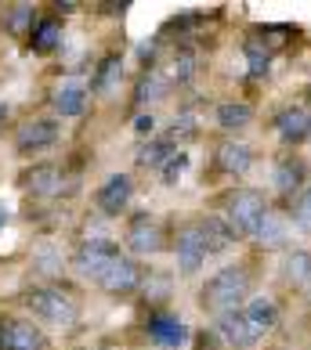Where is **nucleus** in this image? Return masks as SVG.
I'll return each instance as SVG.
<instances>
[{
	"label": "nucleus",
	"mask_w": 311,
	"mask_h": 350,
	"mask_svg": "<svg viewBox=\"0 0 311 350\" xmlns=\"http://www.w3.org/2000/svg\"><path fill=\"white\" fill-rule=\"evenodd\" d=\"M152 126H156L152 116H138V120H134V131L138 134H152Z\"/></svg>",
	"instance_id": "obj_33"
},
{
	"label": "nucleus",
	"mask_w": 311,
	"mask_h": 350,
	"mask_svg": "<svg viewBox=\"0 0 311 350\" xmlns=\"http://www.w3.org/2000/svg\"><path fill=\"white\" fill-rule=\"evenodd\" d=\"M246 51V66H250V76H264L268 66H271V47H264L261 36H250V40L242 44Z\"/></svg>",
	"instance_id": "obj_25"
},
{
	"label": "nucleus",
	"mask_w": 311,
	"mask_h": 350,
	"mask_svg": "<svg viewBox=\"0 0 311 350\" xmlns=\"http://www.w3.org/2000/svg\"><path fill=\"white\" fill-rule=\"evenodd\" d=\"M8 217H11V210H8V202L0 199V231H4V224H8Z\"/></svg>",
	"instance_id": "obj_34"
},
{
	"label": "nucleus",
	"mask_w": 311,
	"mask_h": 350,
	"mask_svg": "<svg viewBox=\"0 0 311 350\" xmlns=\"http://www.w3.org/2000/svg\"><path fill=\"white\" fill-rule=\"evenodd\" d=\"M282 275H286V282L308 285V289H311V253H304V250L290 253V256H286V267H282Z\"/></svg>",
	"instance_id": "obj_26"
},
{
	"label": "nucleus",
	"mask_w": 311,
	"mask_h": 350,
	"mask_svg": "<svg viewBox=\"0 0 311 350\" xmlns=\"http://www.w3.org/2000/svg\"><path fill=\"white\" fill-rule=\"evenodd\" d=\"M141 282H145V275H141L138 260H131L127 253H116L112 264L105 267V275L98 278L101 289H105V293H116V296H127V293L141 289Z\"/></svg>",
	"instance_id": "obj_6"
},
{
	"label": "nucleus",
	"mask_w": 311,
	"mask_h": 350,
	"mask_svg": "<svg viewBox=\"0 0 311 350\" xmlns=\"http://www.w3.org/2000/svg\"><path fill=\"white\" fill-rule=\"evenodd\" d=\"M120 76H123V58L120 55H105L101 66H98V72H95V80H90V90H95V94H112V90L120 87Z\"/></svg>",
	"instance_id": "obj_20"
},
{
	"label": "nucleus",
	"mask_w": 311,
	"mask_h": 350,
	"mask_svg": "<svg viewBox=\"0 0 311 350\" xmlns=\"http://www.w3.org/2000/svg\"><path fill=\"white\" fill-rule=\"evenodd\" d=\"M120 253V245L109 242V239H90L84 242L80 250L73 253V271L80 278H90V282H98L101 275H105V267L112 264V256Z\"/></svg>",
	"instance_id": "obj_4"
},
{
	"label": "nucleus",
	"mask_w": 311,
	"mask_h": 350,
	"mask_svg": "<svg viewBox=\"0 0 311 350\" xmlns=\"http://www.w3.org/2000/svg\"><path fill=\"white\" fill-rule=\"evenodd\" d=\"M304 177H308V166H304V159H297V155H282V159L275 163V188H279V196L290 199L293 191H301Z\"/></svg>",
	"instance_id": "obj_17"
},
{
	"label": "nucleus",
	"mask_w": 311,
	"mask_h": 350,
	"mask_svg": "<svg viewBox=\"0 0 311 350\" xmlns=\"http://www.w3.org/2000/svg\"><path fill=\"white\" fill-rule=\"evenodd\" d=\"M196 231H199V239H203V245H206V253H225L232 242H236V231H232L228 224H225V217H199L196 220Z\"/></svg>",
	"instance_id": "obj_15"
},
{
	"label": "nucleus",
	"mask_w": 311,
	"mask_h": 350,
	"mask_svg": "<svg viewBox=\"0 0 311 350\" xmlns=\"http://www.w3.org/2000/svg\"><path fill=\"white\" fill-rule=\"evenodd\" d=\"M171 155H177V148H174V141H166V137H156V141H149V145H141L138 148V166H152V170H160V166L171 159Z\"/></svg>",
	"instance_id": "obj_24"
},
{
	"label": "nucleus",
	"mask_w": 311,
	"mask_h": 350,
	"mask_svg": "<svg viewBox=\"0 0 311 350\" xmlns=\"http://www.w3.org/2000/svg\"><path fill=\"white\" fill-rule=\"evenodd\" d=\"M293 220H297V228L311 235V188H304L301 196H297V202H293Z\"/></svg>",
	"instance_id": "obj_30"
},
{
	"label": "nucleus",
	"mask_w": 311,
	"mask_h": 350,
	"mask_svg": "<svg viewBox=\"0 0 311 350\" xmlns=\"http://www.w3.org/2000/svg\"><path fill=\"white\" fill-rule=\"evenodd\" d=\"M246 296H250V271H246L242 264H232V267H221L210 282L203 285L199 304H203V310L225 318V314H236V310L246 304Z\"/></svg>",
	"instance_id": "obj_1"
},
{
	"label": "nucleus",
	"mask_w": 311,
	"mask_h": 350,
	"mask_svg": "<svg viewBox=\"0 0 311 350\" xmlns=\"http://www.w3.org/2000/svg\"><path fill=\"white\" fill-rule=\"evenodd\" d=\"M33 264H40L44 275H58V271H62V256H55L51 245H40V250L33 253Z\"/></svg>",
	"instance_id": "obj_31"
},
{
	"label": "nucleus",
	"mask_w": 311,
	"mask_h": 350,
	"mask_svg": "<svg viewBox=\"0 0 311 350\" xmlns=\"http://www.w3.org/2000/svg\"><path fill=\"white\" fill-rule=\"evenodd\" d=\"M264 213H268V199L257 188H236L225 196V224L239 239H257Z\"/></svg>",
	"instance_id": "obj_3"
},
{
	"label": "nucleus",
	"mask_w": 311,
	"mask_h": 350,
	"mask_svg": "<svg viewBox=\"0 0 311 350\" xmlns=\"http://www.w3.org/2000/svg\"><path fill=\"white\" fill-rule=\"evenodd\" d=\"M55 141H58V123L55 120H25L15 131V152L33 155L40 148H51Z\"/></svg>",
	"instance_id": "obj_7"
},
{
	"label": "nucleus",
	"mask_w": 311,
	"mask_h": 350,
	"mask_svg": "<svg viewBox=\"0 0 311 350\" xmlns=\"http://www.w3.org/2000/svg\"><path fill=\"white\" fill-rule=\"evenodd\" d=\"M0 350H47V336L33 321H4L0 329Z\"/></svg>",
	"instance_id": "obj_8"
},
{
	"label": "nucleus",
	"mask_w": 311,
	"mask_h": 350,
	"mask_svg": "<svg viewBox=\"0 0 311 350\" xmlns=\"http://www.w3.org/2000/svg\"><path fill=\"white\" fill-rule=\"evenodd\" d=\"M145 332H149L152 343H160L166 350H177L181 343L188 340V329H185V321H181L177 314H152L145 321Z\"/></svg>",
	"instance_id": "obj_10"
},
{
	"label": "nucleus",
	"mask_w": 311,
	"mask_h": 350,
	"mask_svg": "<svg viewBox=\"0 0 311 350\" xmlns=\"http://www.w3.org/2000/svg\"><path fill=\"white\" fill-rule=\"evenodd\" d=\"M51 101H55L58 116H69V120H73V116H80L87 109V87L80 80H69V83H62L55 90V98H51Z\"/></svg>",
	"instance_id": "obj_18"
},
{
	"label": "nucleus",
	"mask_w": 311,
	"mask_h": 350,
	"mask_svg": "<svg viewBox=\"0 0 311 350\" xmlns=\"http://www.w3.org/2000/svg\"><path fill=\"white\" fill-rule=\"evenodd\" d=\"M4 25H8V33H15V36H29V33H33V25H36V11H33V4H15V8L8 11Z\"/></svg>",
	"instance_id": "obj_27"
},
{
	"label": "nucleus",
	"mask_w": 311,
	"mask_h": 350,
	"mask_svg": "<svg viewBox=\"0 0 311 350\" xmlns=\"http://www.w3.org/2000/svg\"><path fill=\"white\" fill-rule=\"evenodd\" d=\"M25 307H29L33 318H40L44 325H58V329H69V325H76V318H80L76 296L66 293L62 285H36V289H29L25 293Z\"/></svg>",
	"instance_id": "obj_2"
},
{
	"label": "nucleus",
	"mask_w": 311,
	"mask_h": 350,
	"mask_svg": "<svg viewBox=\"0 0 311 350\" xmlns=\"http://www.w3.org/2000/svg\"><path fill=\"white\" fill-rule=\"evenodd\" d=\"M290 239V228H286V220H282L275 210H268L264 220H261V228H257V242L264 245V250H282Z\"/></svg>",
	"instance_id": "obj_22"
},
{
	"label": "nucleus",
	"mask_w": 311,
	"mask_h": 350,
	"mask_svg": "<svg viewBox=\"0 0 311 350\" xmlns=\"http://www.w3.org/2000/svg\"><path fill=\"white\" fill-rule=\"evenodd\" d=\"M192 76H196V51H188V47H181L174 62H171V72H166V80L171 83H188Z\"/></svg>",
	"instance_id": "obj_28"
},
{
	"label": "nucleus",
	"mask_w": 311,
	"mask_h": 350,
	"mask_svg": "<svg viewBox=\"0 0 311 350\" xmlns=\"http://www.w3.org/2000/svg\"><path fill=\"white\" fill-rule=\"evenodd\" d=\"M134 196V180L127 174H112L105 185L98 188V210L105 217H116L120 210H127V202Z\"/></svg>",
	"instance_id": "obj_9"
},
{
	"label": "nucleus",
	"mask_w": 311,
	"mask_h": 350,
	"mask_svg": "<svg viewBox=\"0 0 311 350\" xmlns=\"http://www.w3.org/2000/svg\"><path fill=\"white\" fill-rule=\"evenodd\" d=\"M275 131L286 145H301L304 137H311V112L304 105H286L275 116Z\"/></svg>",
	"instance_id": "obj_11"
},
{
	"label": "nucleus",
	"mask_w": 311,
	"mask_h": 350,
	"mask_svg": "<svg viewBox=\"0 0 311 350\" xmlns=\"http://www.w3.org/2000/svg\"><path fill=\"white\" fill-rule=\"evenodd\" d=\"M22 185L29 188L33 196H40V199H55L62 191V170L55 163H36L33 170L22 174Z\"/></svg>",
	"instance_id": "obj_14"
},
{
	"label": "nucleus",
	"mask_w": 311,
	"mask_h": 350,
	"mask_svg": "<svg viewBox=\"0 0 311 350\" xmlns=\"http://www.w3.org/2000/svg\"><path fill=\"white\" fill-rule=\"evenodd\" d=\"M250 120H253V109L246 101H225V105H217V126H225V131H242V126H250Z\"/></svg>",
	"instance_id": "obj_23"
},
{
	"label": "nucleus",
	"mask_w": 311,
	"mask_h": 350,
	"mask_svg": "<svg viewBox=\"0 0 311 350\" xmlns=\"http://www.w3.org/2000/svg\"><path fill=\"white\" fill-rule=\"evenodd\" d=\"M185 163H188V155L185 152H177V155H171L163 166H160V174H163V185H174V180L181 177V170H185Z\"/></svg>",
	"instance_id": "obj_32"
},
{
	"label": "nucleus",
	"mask_w": 311,
	"mask_h": 350,
	"mask_svg": "<svg viewBox=\"0 0 311 350\" xmlns=\"http://www.w3.org/2000/svg\"><path fill=\"white\" fill-rule=\"evenodd\" d=\"M206 256H210V253H206L196 224L181 228V235H177V267L185 271V275H196V271L206 264Z\"/></svg>",
	"instance_id": "obj_13"
},
{
	"label": "nucleus",
	"mask_w": 311,
	"mask_h": 350,
	"mask_svg": "<svg viewBox=\"0 0 311 350\" xmlns=\"http://www.w3.org/2000/svg\"><path fill=\"white\" fill-rule=\"evenodd\" d=\"M242 318H246V325L253 329L257 340H264V336L275 329V321H279V310L271 300H264V296H257V300H250L242 307Z\"/></svg>",
	"instance_id": "obj_16"
},
{
	"label": "nucleus",
	"mask_w": 311,
	"mask_h": 350,
	"mask_svg": "<svg viewBox=\"0 0 311 350\" xmlns=\"http://www.w3.org/2000/svg\"><path fill=\"white\" fill-rule=\"evenodd\" d=\"M171 87V80H166L163 72H145L141 76V83H138V105H149V101H156V98H163V90Z\"/></svg>",
	"instance_id": "obj_29"
},
{
	"label": "nucleus",
	"mask_w": 311,
	"mask_h": 350,
	"mask_svg": "<svg viewBox=\"0 0 311 350\" xmlns=\"http://www.w3.org/2000/svg\"><path fill=\"white\" fill-rule=\"evenodd\" d=\"M214 336H217V340H221L228 350H246V347H253V343H257V336H253V329H250V325H246L242 310H236V314H225V318H217Z\"/></svg>",
	"instance_id": "obj_12"
},
{
	"label": "nucleus",
	"mask_w": 311,
	"mask_h": 350,
	"mask_svg": "<svg viewBox=\"0 0 311 350\" xmlns=\"http://www.w3.org/2000/svg\"><path fill=\"white\" fill-rule=\"evenodd\" d=\"M123 245L131 250L134 256H152L163 250V228L152 213H134L131 224H127V235H123Z\"/></svg>",
	"instance_id": "obj_5"
},
{
	"label": "nucleus",
	"mask_w": 311,
	"mask_h": 350,
	"mask_svg": "<svg viewBox=\"0 0 311 350\" xmlns=\"http://www.w3.org/2000/svg\"><path fill=\"white\" fill-rule=\"evenodd\" d=\"M62 44V22L58 18H40L33 25V33H29V47L36 51V55H51Z\"/></svg>",
	"instance_id": "obj_21"
},
{
	"label": "nucleus",
	"mask_w": 311,
	"mask_h": 350,
	"mask_svg": "<svg viewBox=\"0 0 311 350\" xmlns=\"http://www.w3.org/2000/svg\"><path fill=\"white\" fill-rule=\"evenodd\" d=\"M250 163H253V152L246 145H239V141H225V145L217 148V166H221L225 174H232V177L246 174V170H250Z\"/></svg>",
	"instance_id": "obj_19"
}]
</instances>
